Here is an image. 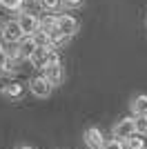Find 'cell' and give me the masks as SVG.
I'll return each mask as SVG.
<instances>
[{"label": "cell", "mask_w": 147, "mask_h": 149, "mask_svg": "<svg viewBox=\"0 0 147 149\" xmlns=\"http://www.w3.org/2000/svg\"><path fill=\"white\" fill-rule=\"evenodd\" d=\"M2 7L9 11H20L22 9V0H2Z\"/></svg>", "instance_id": "e0dca14e"}, {"label": "cell", "mask_w": 147, "mask_h": 149, "mask_svg": "<svg viewBox=\"0 0 147 149\" xmlns=\"http://www.w3.org/2000/svg\"><path fill=\"white\" fill-rule=\"evenodd\" d=\"M62 0H40V7L47 9V11H56V9H60Z\"/></svg>", "instance_id": "2e32d148"}, {"label": "cell", "mask_w": 147, "mask_h": 149, "mask_svg": "<svg viewBox=\"0 0 147 149\" xmlns=\"http://www.w3.org/2000/svg\"><path fill=\"white\" fill-rule=\"evenodd\" d=\"M105 140L103 134H100V129H96V127H89V129L85 131V145L89 149H103L105 147Z\"/></svg>", "instance_id": "5b68a950"}, {"label": "cell", "mask_w": 147, "mask_h": 149, "mask_svg": "<svg viewBox=\"0 0 147 149\" xmlns=\"http://www.w3.org/2000/svg\"><path fill=\"white\" fill-rule=\"evenodd\" d=\"M58 29L65 31L67 36H74L78 31V20L74 18V16H69V13H60L58 16Z\"/></svg>", "instance_id": "52a82bcc"}, {"label": "cell", "mask_w": 147, "mask_h": 149, "mask_svg": "<svg viewBox=\"0 0 147 149\" xmlns=\"http://www.w3.org/2000/svg\"><path fill=\"white\" fill-rule=\"evenodd\" d=\"M0 71H9V56L2 42H0Z\"/></svg>", "instance_id": "5bb4252c"}, {"label": "cell", "mask_w": 147, "mask_h": 149, "mask_svg": "<svg viewBox=\"0 0 147 149\" xmlns=\"http://www.w3.org/2000/svg\"><path fill=\"white\" fill-rule=\"evenodd\" d=\"M0 5H2V0H0Z\"/></svg>", "instance_id": "603a6c76"}, {"label": "cell", "mask_w": 147, "mask_h": 149, "mask_svg": "<svg viewBox=\"0 0 147 149\" xmlns=\"http://www.w3.org/2000/svg\"><path fill=\"white\" fill-rule=\"evenodd\" d=\"M7 56H9V60H16V58H20V47L18 45H7Z\"/></svg>", "instance_id": "ac0fdd59"}, {"label": "cell", "mask_w": 147, "mask_h": 149, "mask_svg": "<svg viewBox=\"0 0 147 149\" xmlns=\"http://www.w3.org/2000/svg\"><path fill=\"white\" fill-rule=\"evenodd\" d=\"M58 27V16H51V13H45L43 18H40V33L43 36H47V33H51V31Z\"/></svg>", "instance_id": "30bf717a"}, {"label": "cell", "mask_w": 147, "mask_h": 149, "mask_svg": "<svg viewBox=\"0 0 147 149\" xmlns=\"http://www.w3.org/2000/svg\"><path fill=\"white\" fill-rule=\"evenodd\" d=\"M2 38L7 40V45H18L20 40L24 38L22 29H20V22L18 20H9L2 25Z\"/></svg>", "instance_id": "6da1fadb"}, {"label": "cell", "mask_w": 147, "mask_h": 149, "mask_svg": "<svg viewBox=\"0 0 147 149\" xmlns=\"http://www.w3.org/2000/svg\"><path fill=\"white\" fill-rule=\"evenodd\" d=\"M103 149H125V147H123V140H118V138H111V140H107V143H105Z\"/></svg>", "instance_id": "ffe728a7"}, {"label": "cell", "mask_w": 147, "mask_h": 149, "mask_svg": "<svg viewBox=\"0 0 147 149\" xmlns=\"http://www.w3.org/2000/svg\"><path fill=\"white\" fill-rule=\"evenodd\" d=\"M136 134L147 136V116H136Z\"/></svg>", "instance_id": "9a60e30c"}, {"label": "cell", "mask_w": 147, "mask_h": 149, "mask_svg": "<svg viewBox=\"0 0 147 149\" xmlns=\"http://www.w3.org/2000/svg\"><path fill=\"white\" fill-rule=\"evenodd\" d=\"M7 96H9V98H20V96H22V85H18V82H16V85L7 91Z\"/></svg>", "instance_id": "d6986e66"}, {"label": "cell", "mask_w": 147, "mask_h": 149, "mask_svg": "<svg viewBox=\"0 0 147 149\" xmlns=\"http://www.w3.org/2000/svg\"><path fill=\"white\" fill-rule=\"evenodd\" d=\"M18 149H34V147H29V145H20Z\"/></svg>", "instance_id": "7402d4cb"}, {"label": "cell", "mask_w": 147, "mask_h": 149, "mask_svg": "<svg viewBox=\"0 0 147 149\" xmlns=\"http://www.w3.org/2000/svg\"><path fill=\"white\" fill-rule=\"evenodd\" d=\"M132 111L136 116H147V96H136L132 100Z\"/></svg>", "instance_id": "8fae6325"}, {"label": "cell", "mask_w": 147, "mask_h": 149, "mask_svg": "<svg viewBox=\"0 0 147 149\" xmlns=\"http://www.w3.org/2000/svg\"><path fill=\"white\" fill-rule=\"evenodd\" d=\"M13 85H16L13 76L9 74V71H0V93H7Z\"/></svg>", "instance_id": "7c38bea8"}, {"label": "cell", "mask_w": 147, "mask_h": 149, "mask_svg": "<svg viewBox=\"0 0 147 149\" xmlns=\"http://www.w3.org/2000/svg\"><path fill=\"white\" fill-rule=\"evenodd\" d=\"M18 22H20V29H22L24 36H36L38 31H40V18L34 16V13H29V11H24L18 18Z\"/></svg>", "instance_id": "7a4b0ae2"}, {"label": "cell", "mask_w": 147, "mask_h": 149, "mask_svg": "<svg viewBox=\"0 0 147 149\" xmlns=\"http://www.w3.org/2000/svg\"><path fill=\"white\" fill-rule=\"evenodd\" d=\"M18 47H20V58H31L36 54V49L40 47V42H38L36 36H24L18 42Z\"/></svg>", "instance_id": "8992f818"}, {"label": "cell", "mask_w": 147, "mask_h": 149, "mask_svg": "<svg viewBox=\"0 0 147 149\" xmlns=\"http://www.w3.org/2000/svg\"><path fill=\"white\" fill-rule=\"evenodd\" d=\"M125 145H127V149H147L145 147V136H143V134H134L132 138L125 140Z\"/></svg>", "instance_id": "4fadbf2b"}, {"label": "cell", "mask_w": 147, "mask_h": 149, "mask_svg": "<svg viewBox=\"0 0 147 149\" xmlns=\"http://www.w3.org/2000/svg\"><path fill=\"white\" fill-rule=\"evenodd\" d=\"M62 5H65V7H80V5H83V0H62Z\"/></svg>", "instance_id": "44dd1931"}, {"label": "cell", "mask_w": 147, "mask_h": 149, "mask_svg": "<svg viewBox=\"0 0 147 149\" xmlns=\"http://www.w3.org/2000/svg\"><path fill=\"white\" fill-rule=\"evenodd\" d=\"M43 76L56 87V85H60V82H62V78H65V71H62L60 65H54V67H47V69H45V74H43Z\"/></svg>", "instance_id": "9c48e42d"}, {"label": "cell", "mask_w": 147, "mask_h": 149, "mask_svg": "<svg viewBox=\"0 0 147 149\" xmlns=\"http://www.w3.org/2000/svg\"><path fill=\"white\" fill-rule=\"evenodd\" d=\"M134 134H136V120L134 118H123L114 127V138H118V140H127Z\"/></svg>", "instance_id": "277c9868"}, {"label": "cell", "mask_w": 147, "mask_h": 149, "mask_svg": "<svg viewBox=\"0 0 147 149\" xmlns=\"http://www.w3.org/2000/svg\"><path fill=\"white\" fill-rule=\"evenodd\" d=\"M69 38H71V36H67L65 31H60L58 27H56L51 33H47V42L51 45L54 49H60V47H65V45L69 42Z\"/></svg>", "instance_id": "ba28073f"}, {"label": "cell", "mask_w": 147, "mask_h": 149, "mask_svg": "<svg viewBox=\"0 0 147 149\" xmlns=\"http://www.w3.org/2000/svg\"><path fill=\"white\" fill-rule=\"evenodd\" d=\"M29 89H31L34 96H38V98H47L49 93H51V89H54V85H51L45 76H36V78L29 80Z\"/></svg>", "instance_id": "3957f363"}]
</instances>
